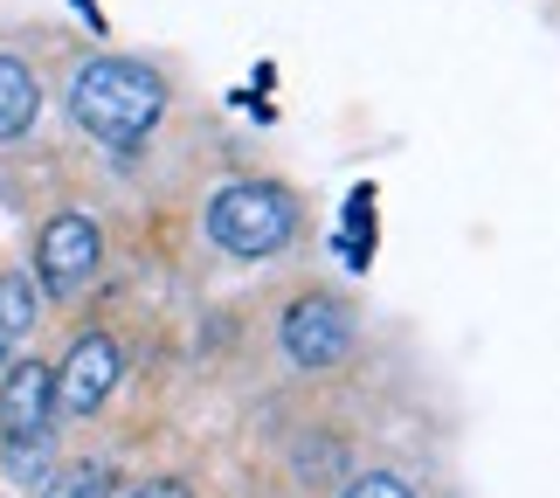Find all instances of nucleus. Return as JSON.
Masks as SVG:
<instances>
[{"label": "nucleus", "mask_w": 560, "mask_h": 498, "mask_svg": "<svg viewBox=\"0 0 560 498\" xmlns=\"http://www.w3.org/2000/svg\"><path fill=\"white\" fill-rule=\"evenodd\" d=\"M166 112V83L160 70H145L132 56H91L70 77V118L91 132L97 146H139Z\"/></svg>", "instance_id": "1"}, {"label": "nucleus", "mask_w": 560, "mask_h": 498, "mask_svg": "<svg viewBox=\"0 0 560 498\" xmlns=\"http://www.w3.org/2000/svg\"><path fill=\"white\" fill-rule=\"evenodd\" d=\"M291 229H298V208H291V194L270 187V181H235L208 201V235L229 256H249V264L256 256H277L291 243Z\"/></svg>", "instance_id": "2"}, {"label": "nucleus", "mask_w": 560, "mask_h": 498, "mask_svg": "<svg viewBox=\"0 0 560 498\" xmlns=\"http://www.w3.org/2000/svg\"><path fill=\"white\" fill-rule=\"evenodd\" d=\"M97 264H104V235H97L91 215H49V229H42V243H35L42 291H49V298H77L97 277Z\"/></svg>", "instance_id": "3"}, {"label": "nucleus", "mask_w": 560, "mask_h": 498, "mask_svg": "<svg viewBox=\"0 0 560 498\" xmlns=\"http://www.w3.org/2000/svg\"><path fill=\"white\" fill-rule=\"evenodd\" d=\"M118 346L104 339V333H83L70 354H62L49 374H56V416H70V422H83V416H97L104 402H112V387H118Z\"/></svg>", "instance_id": "4"}, {"label": "nucleus", "mask_w": 560, "mask_h": 498, "mask_svg": "<svg viewBox=\"0 0 560 498\" xmlns=\"http://www.w3.org/2000/svg\"><path fill=\"white\" fill-rule=\"evenodd\" d=\"M49 416H56V374L49 360H8L0 374V443H49Z\"/></svg>", "instance_id": "5"}, {"label": "nucleus", "mask_w": 560, "mask_h": 498, "mask_svg": "<svg viewBox=\"0 0 560 498\" xmlns=\"http://www.w3.org/2000/svg\"><path fill=\"white\" fill-rule=\"evenodd\" d=\"M347 346H353V319L339 298H298V305L284 312V354L291 367H339L347 360Z\"/></svg>", "instance_id": "6"}, {"label": "nucleus", "mask_w": 560, "mask_h": 498, "mask_svg": "<svg viewBox=\"0 0 560 498\" xmlns=\"http://www.w3.org/2000/svg\"><path fill=\"white\" fill-rule=\"evenodd\" d=\"M42 112V83L28 62H14V56H0V139H21L35 125Z\"/></svg>", "instance_id": "7"}, {"label": "nucleus", "mask_w": 560, "mask_h": 498, "mask_svg": "<svg viewBox=\"0 0 560 498\" xmlns=\"http://www.w3.org/2000/svg\"><path fill=\"white\" fill-rule=\"evenodd\" d=\"M35 326V277H0V374Z\"/></svg>", "instance_id": "8"}, {"label": "nucleus", "mask_w": 560, "mask_h": 498, "mask_svg": "<svg viewBox=\"0 0 560 498\" xmlns=\"http://www.w3.org/2000/svg\"><path fill=\"white\" fill-rule=\"evenodd\" d=\"M112 491V471L104 464H70L56 478H42V498H104Z\"/></svg>", "instance_id": "9"}, {"label": "nucleus", "mask_w": 560, "mask_h": 498, "mask_svg": "<svg viewBox=\"0 0 560 498\" xmlns=\"http://www.w3.org/2000/svg\"><path fill=\"white\" fill-rule=\"evenodd\" d=\"M339 498H416V491H408L401 478H387V471H368V478H353Z\"/></svg>", "instance_id": "10"}, {"label": "nucleus", "mask_w": 560, "mask_h": 498, "mask_svg": "<svg viewBox=\"0 0 560 498\" xmlns=\"http://www.w3.org/2000/svg\"><path fill=\"white\" fill-rule=\"evenodd\" d=\"M132 498H187V485H180V478H153V485L132 491Z\"/></svg>", "instance_id": "11"}]
</instances>
